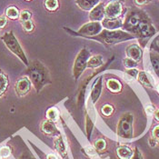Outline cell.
<instances>
[{"instance_id": "6da1fadb", "label": "cell", "mask_w": 159, "mask_h": 159, "mask_svg": "<svg viewBox=\"0 0 159 159\" xmlns=\"http://www.w3.org/2000/svg\"><path fill=\"white\" fill-rule=\"evenodd\" d=\"M27 75L37 92H40L44 86L50 83L49 74L45 66L39 61H33L27 68Z\"/></svg>"}, {"instance_id": "7a4b0ae2", "label": "cell", "mask_w": 159, "mask_h": 159, "mask_svg": "<svg viewBox=\"0 0 159 159\" xmlns=\"http://www.w3.org/2000/svg\"><path fill=\"white\" fill-rule=\"evenodd\" d=\"M2 40L4 41L7 48L9 49L13 54H15L21 61L24 63L25 66H29L28 59H27L25 52L23 51L20 44L18 43L16 37H15V35H14L12 31L5 33L3 35V37H2Z\"/></svg>"}, {"instance_id": "3957f363", "label": "cell", "mask_w": 159, "mask_h": 159, "mask_svg": "<svg viewBox=\"0 0 159 159\" xmlns=\"http://www.w3.org/2000/svg\"><path fill=\"white\" fill-rule=\"evenodd\" d=\"M132 37L131 35L123 32L120 30H103L101 31L100 34H98V36H96V39H98L99 41H101L102 43L107 44V45H113L118 42H121L124 40H128L131 39Z\"/></svg>"}, {"instance_id": "277c9868", "label": "cell", "mask_w": 159, "mask_h": 159, "mask_svg": "<svg viewBox=\"0 0 159 159\" xmlns=\"http://www.w3.org/2000/svg\"><path fill=\"white\" fill-rule=\"evenodd\" d=\"M133 115L126 113L123 115L117 125V135L124 139L133 137Z\"/></svg>"}, {"instance_id": "5b68a950", "label": "cell", "mask_w": 159, "mask_h": 159, "mask_svg": "<svg viewBox=\"0 0 159 159\" xmlns=\"http://www.w3.org/2000/svg\"><path fill=\"white\" fill-rule=\"evenodd\" d=\"M89 58H90V53L86 48L82 49L76 56L73 69L74 77L75 80H77L79 78L81 74L83 73L84 70L86 68V65H87Z\"/></svg>"}, {"instance_id": "8992f818", "label": "cell", "mask_w": 159, "mask_h": 159, "mask_svg": "<svg viewBox=\"0 0 159 159\" xmlns=\"http://www.w3.org/2000/svg\"><path fill=\"white\" fill-rule=\"evenodd\" d=\"M102 24L99 22H91L84 25L78 31L79 34H81L84 37H93L98 36V34L102 31Z\"/></svg>"}, {"instance_id": "52a82bcc", "label": "cell", "mask_w": 159, "mask_h": 159, "mask_svg": "<svg viewBox=\"0 0 159 159\" xmlns=\"http://www.w3.org/2000/svg\"><path fill=\"white\" fill-rule=\"evenodd\" d=\"M107 18H117L122 13V6L118 1H112L105 7Z\"/></svg>"}, {"instance_id": "ba28073f", "label": "cell", "mask_w": 159, "mask_h": 159, "mask_svg": "<svg viewBox=\"0 0 159 159\" xmlns=\"http://www.w3.org/2000/svg\"><path fill=\"white\" fill-rule=\"evenodd\" d=\"M31 81L29 77H21L20 79L17 80L16 84V91L19 97H24L25 96L31 89Z\"/></svg>"}, {"instance_id": "9c48e42d", "label": "cell", "mask_w": 159, "mask_h": 159, "mask_svg": "<svg viewBox=\"0 0 159 159\" xmlns=\"http://www.w3.org/2000/svg\"><path fill=\"white\" fill-rule=\"evenodd\" d=\"M105 16H106L105 6L102 3H99L97 7H95L91 10L89 15V19L92 22H99V21H103Z\"/></svg>"}, {"instance_id": "30bf717a", "label": "cell", "mask_w": 159, "mask_h": 159, "mask_svg": "<svg viewBox=\"0 0 159 159\" xmlns=\"http://www.w3.org/2000/svg\"><path fill=\"white\" fill-rule=\"evenodd\" d=\"M41 130L43 133H45L46 135H54L58 134V130L55 125V123L50 120H46L41 124Z\"/></svg>"}, {"instance_id": "8fae6325", "label": "cell", "mask_w": 159, "mask_h": 159, "mask_svg": "<svg viewBox=\"0 0 159 159\" xmlns=\"http://www.w3.org/2000/svg\"><path fill=\"white\" fill-rule=\"evenodd\" d=\"M122 22L117 18H106L102 21V26L107 30H116L120 28Z\"/></svg>"}, {"instance_id": "7c38bea8", "label": "cell", "mask_w": 159, "mask_h": 159, "mask_svg": "<svg viewBox=\"0 0 159 159\" xmlns=\"http://www.w3.org/2000/svg\"><path fill=\"white\" fill-rule=\"evenodd\" d=\"M126 55L129 58L135 60V61H138L141 59L142 57V51L139 48L138 46L136 45H132L129 46L127 49H126Z\"/></svg>"}, {"instance_id": "4fadbf2b", "label": "cell", "mask_w": 159, "mask_h": 159, "mask_svg": "<svg viewBox=\"0 0 159 159\" xmlns=\"http://www.w3.org/2000/svg\"><path fill=\"white\" fill-rule=\"evenodd\" d=\"M76 5L83 10H92L99 4V0H76Z\"/></svg>"}, {"instance_id": "5bb4252c", "label": "cell", "mask_w": 159, "mask_h": 159, "mask_svg": "<svg viewBox=\"0 0 159 159\" xmlns=\"http://www.w3.org/2000/svg\"><path fill=\"white\" fill-rule=\"evenodd\" d=\"M101 91H102V77H99L91 91V99L93 103H96L98 101V99L101 95Z\"/></svg>"}, {"instance_id": "9a60e30c", "label": "cell", "mask_w": 159, "mask_h": 159, "mask_svg": "<svg viewBox=\"0 0 159 159\" xmlns=\"http://www.w3.org/2000/svg\"><path fill=\"white\" fill-rule=\"evenodd\" d=\"M54 146H55L56 150L58 152V154L61 156L62 157H65L66 156V145H65L64 140L61 136H58L57 138L55 139Z\"/></svg>"}, {"instance_id": "2e32d148", "label": "cell", "mask_w": 159, "mask_h": 159, "mask_svg": "<svg viewBox=\"0 0 159 159\" xmlns=\"http://www.w3.org/2000/svg\"><path fill=\"white\" fill-rule=\"evenodd\" d=\"M8 87V77L0 69V98L4 96Z\"/></svg>"}, {"instance_id": "e0dca14e", "label": "cell", "mask_w": 159, "mask_h": 159, "mask_svg": "<svg viewBox=\"0 0 159 159\" xmlns=\"http://www.w3.org/2000/svg\"><path fill=\"white\" fill-rule=\"evenodd\" d=\"M116 154L120 159H130L133 156L132 150L127 147H120L117 148Z\"/></svg>"}, {"instance_id": "ac0fdd59", "label": "cell", "mask_w": 159, "mask_h": 159, "mask_svg": "<svg viewBox=\"0 0 159 159\" xmlns=\"http://www.w3.org/2000/svg\"><path fill=\"white\" fill-rule=\"evenodd\" d=\"M103 64V57L101 56H94L92 57L89 58V60L87 62L86 67L88 68H97L98 66H100Z\"/></svg>"}, {"instance_id": "d6986e66", "label": "cell", "mask_w": 159, "mask_h": 159, "mask_svg": "<svg viewBox=\"0 0 159 159\" xmlns=\"http://www.w3.org/2000/svg\"><path fill=\"white\" fill-rule=\"evenodd\" d=\"M107 86L108 87V89L112 91V92H119L122 88V86L120 84L119 81L116 80V79H108L107 82Z\"/></svg>"}, {"instance_id": "ffe728a7", "label": "cell", "mask_w": 159, "mask_h": 159, "mask_svg": "<svg viewBox=\"0 0 159 159\" xmlns=\"http://www.w3.org/2000/svg\"><path fill=\"white\" fill-rule=\"evenodd\" d=\"M47 117L50 121L56 122L59 118V112L56 107H51L47 111Z\"/></svg>"}, {"instance_id": "44dd1931", "label": "cell", "mask_w": 159, "mask_h": 159, "mask_svg": "<svg viewBox=\"0 0 159 159\" xmlns=\"http://www.w3.org/2000/svg\"><path fill=\"white\" fill-rule=\"evenodd\" d=\"M137 77H138V80L140 81V83L142 84V85H144L145 86H147V87H152V84H151V82H150V80H149V78H148V76H147V75L146 74V72H139L138 73V75H137Z\"/></svg>"}, {"instance_id": "7402d4cb", "label": "cell", "mask_w": 159, "mask_h": 159, "mask_svg": "<svg viewBox=\"0 0 159 159\" xmlns=\"http://www.w3.org/2000/svg\"><path fill=\"white\" fill-rule=\"evenodd\" d=\"M157 143H159V125L153 129L152 138L150 139V144L152 147H155Z\"/></svg>"}, {"instance_id": "603a6c76", "label": "cell", "mask_w": 159, "mask_h": 159, "mask_svg": "<svg viewBox=\"0 0 159 159\" xmlns=\"http://www.w3.org/2000/svg\"><path fill=\"white\" fill-rule=\"evenodd\" d=\"M6 15L7 16H8L11 19H16L19 17V12L18 9L16 7H10L7 9L6 11Z\"/></svg>"}, {"instance_id": "cb8c5ba5", "label": "cell", "mask_w": 159, "mask_h": 159, "mask_svg": "<svg viewBox=\"0 0 159 159\" xmlns=\"http://www.w3.org/2000/svg\"><path fill=\"white\" fill-rule=\"evenodd\" d=\"M138 27H139V29H140V32H141V34L142 35H144V36H147L149 34V31H150V25L149 24L146 22V21H142V22H140L139 25H138Z\"/></svg>"}, {"instance_id": "d4e9b609", "label": "cell", "mask_w": 159, "mask_h": 159, "mask_svg": "<svg viewBox=\"0 0 159 159\" xmlns=\"http://www.w3.org/2000/svg\"><path fill=\"white\" fill-rule=\"evenodd\" d=\"M45 6L48 10L54 11L58 7V1L57 0H46Z\"/></svg>"}, {"instance_id": "484cf974", "label": "cell", "mask_w": 159, "mask_h": 159, "mask_svg": "<svg viewBox=\"0 0 159 159\" xmlns=\"http://www.w3.org/2000/svg\"><path fill=\"white\" fill-rule=\"evenodd\" d=\"M10 154H11V150L7 146H5L0 148V157L7 158L10 156Z\"/></svg>"}, {"instance_id": "4316f807", "label": "cell", "mask_w": 159, "mask_h": 159, "mask_svg": "<svg viewBox=\"0 0 159 159\" xmlns=\"http://www.w3.org/2000/svg\"><path fill=\"white\" fill-rule=\"evenodd\" d=\"M93 126H94V124L91 121V119L88 117V116H86V135L88 138H90V135H91L92 130H93Z\"/></svg>"}, {"instance_id": "83f0119b", "label": "cell", "mask_w": 159, "mask_h": 159, "mask_svg": "<svg viewBox=\"0 0 159 159\" xmlns=\"http://www.w3.org/2000/svg\"><path fill=\"white\" fill-rule=\"evenodd\" d=\"M124 65H125V67H127L128 69H132V68H135V66H137V64H136V61L135 60H133V59H131V58H125V60H124Z\"/></svg>"}, {"instance_id": "f1b7e54d", "label": "cell", "mask_w": 159, "mask_h": 159, "mask_svg": "<svg viewBox=\"0 0 159 159\" xmlns=\"http://www.w3.org/2000/svg\"><path fill=\"white\" fill-rule=\"evenodd\" d=\"M113 111H114V108H113V107L110 106V105H105L102 107V113L106 116H109L111 114L113 113Z\"/></svg>"}, {"instance_id": "f546056e", "label": "cell", "mask_w": 159, "mask_h": 159, "mask_svg": "<svg viewBox=\"0 0 159 159\" xmlns=\"http://www.w3.org/2000/svg\"><path fill=\"white\" fill-rule=\"evenodd\" d=\"M107 147V143H106V140L105 139H98V141L95 143V147L101 151V150H104Z\"/></svg>"}, {"instance_id": "4dcf8cb0", "label": "cell", "mask_w": 159, "mask_h": 159, "mask_svg": "<svg viewBox=\"0 0 159 159\" xmlns=\"http://www.w3.org/2000/svg\"><path fill=\"white\" fill-rule=\"evenodd\" d=\"M23 27L26 32H31L34 29V24L31 20H27L23 22Z\"/></svg>"}, {"instance_id": "1f68e13d", "label": "cell", "mask_w": 159, "mask_h": 159, "mask_svg": "<svg viewBox=\"0 0 159 159\" xmlns=\"http://www.w3.org/2000/svg\"><path fill=\"white\" fill-rule=\"evenodd\" d=\"M19 18L22 22H25V21H27V20H30L31 18V13L25 10V11H22L21 14L19 15Z\"/></svg>"}, {"instance_id": "d6a6232c", "label": "cell", "mask_w": 159, "mask_h": 159, "mask_svg": "<svg viewBox=\"0 0 159 159\" xmlns=\"http://www.w3.org/2000/svg\"><path fill=\"white\" fill-rule=\"evenodd\" d=\"M128 23H129L130 25H132V26L138 25L139 23H140L139 17H138L137 16H130V18H129V20H128Z\"/></svg>"}, {"instance_id": "836d02e7", "label": "cell", "mask_w": 159, "mask_h": 159, "mask_svg": "<svg viewBox=\"0 0 159 159\" xmlns=\"http://www.w3.org/2000/svg\"><path fill=\"white\" fill-rule=\"evenodd\" d=\"M130 159H144L141 152L139 151V149L137 147L135 148V152L133 153V156H132V157Z\"/></svg>"}, {"instance_id": "e575fe53", "label": "cell", "mask_w": 159, "mask_h": 159, "mask_svg": "<svg viewBox=\"0 0 159 159\" xmlns=\"http://www.w3.org/2000/svg\"><path fill=\"white\" fill-rule=\"evenodd\" d=\"M126 73L128 74L129 75H131V76H133V77H136L137 75H138V71L135 69V68H132V69H128L127 71H126Z\"/></svg>"}, {"instance_id": "d590c367", "label": "cell", "mask_w": 159, "mask_h": 159, "mask_svg": "<svg viewBox=\"0 0 159 159\" xmlns=\"http://www.w3.org/2000/svg\"><path fill=\"white\" fill-rule=\"evenodd\" d=\"M152 65H153V67H154V69L157 71V72H158L159 71V61L158 60H157V59H152Z\"/></svg>"}, {"instance_id": "8d00e7d4", "label": "cell", "mask_w": 159, "mask_h": 159, "mask_svg": "<svg viewBox=\"0 0 159 159\" xmlns=\"http://www.w3.org/2000/svg\"><path fill=\"white\" fill-rule=\"evenodd\" d=\"M7 23V20L5 16H0V28L5 27V25Z\"/></svg>"}, {"instance_id": "74e56055", "label": "cell", "mask_w": 159, "mask_h": 159, "mask_svg": "<svg viewBox=\"0 0 159 159\" xmlns=\"http://www.w3.org/2000/svg\"><path fill=\"white\" fill-rule=\"evenodd\" d=\"M86 150L88 152L87 154L88 155H90V156H95L96 155V151H95V149L94 148H91V147H86Z\"/></svg>"}, {"instance_id": "f35d334b", "label": "cell", "mask_w": 159, "mask_h": 159, "mask_svg": "<svg viewBox=\"0 0 159 159\" xmlns=\"http://www.w3.org/2000/svg\"><path fill=\"white\" fill-rule=\"evenodd\" d=\"M150 0H135V2L138 5V6H143V5H146L149 2Z\"/></svg>"}, {"instance_id": "ab89813d", "label": "cell", "mask_w": 159, "mask_h": 159, "mask_svg": "<svg viewBox=\"0 0 159 159\" xmlns=\"http://www.w3.org/2000/svg\"><path fill=\"white\" fill-rule=\"evenodd\" d=\"M18 159H34L31 156H29V155H27V154H24V155H22Z\"/></svg>"}, {"instance_id": "60d3db41", "label": "cell", "mask_w": 159, "mask_h": 159, "mask_svg": "<svg viewBox=\"0 0 159 159\" xmlns=\"http://www.w3.org/2000/svg\"><path fill=\"white\" fill-rule=\"evenodd\" d=\"M47 159H57V157L55 154H48L47 157Z\"/></svg>"}, {"instance_id": "b9f144b4", "label": "cell", "mask_w": 159, "mask_h": 159, "mask_svg": "<svg viewBox=\"0 0 159 159\" xmlns=\"http://www.w3.org/2000/svg\"><path fill=\"white\" fill-rule=\"evenodd\" d=\"M155 118H156L157 121H159V109L155 112Z\"/></svg>"}, {"instance_id": "7bdbcfd3", "label": "cell", "mask_w": 159, "mask_h": 159, "mask_svg": "<svg viewBox=\"0 0 159 159\" xmlns=\"http://www.w3.org/2000/svg\"><path fill=\"white\" fill-rule=\"evenodd\" d=\"M147 111L148 112V113H153V112H154L153 107H147Z\"/></svg>"}, {"instance_id": "ee69618b", "label": "cell", "mask_w": 159, "mask_h": 159, "mask_svg": "<svg viewBox=\"0 0 159 159\" xmlns=\"http://www.w3.org/2000/svg\"><path fill=\"white\" fill-rule=\"evenodd\" d=\"M157 91H158V93H159V85H158V86H157Z\"/></svg>"}, {"instance_id": "f6af8a7d", "label": "cell", "mask_w": 159, "mask_h": 159, "mask_svg": "<svg viewBox=\"0 0 159 159\" xmlns=\"http://www.w3.org/2000/svg\"><path fill=\"white\" fill-rule=\"evenodd\" d=\"M26 1H30V0H26Z\"/></svg>"}]
</instances>
